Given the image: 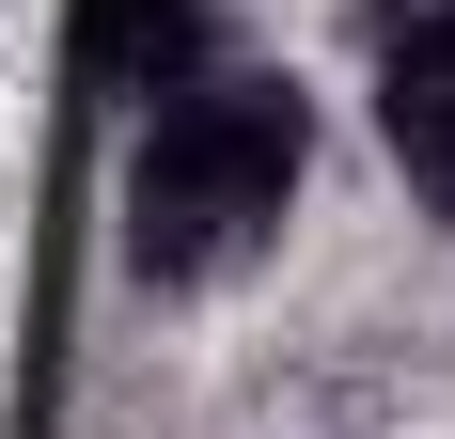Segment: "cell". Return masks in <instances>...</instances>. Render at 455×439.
Listing matches in <instances>:
<instances>
[{
  "label": "cell",
  "mask_w": 455,
  "mask_h": 439,
  "mask_svg": "<svg viewBox=\"0 0 455 439\" xmlns=\"http://www.w3.org/2000/svg\"><path fill=\"white\" fill-rule=\"evenodd\" d=\"M315 94L283 63H173L126 126V267L157 299H220L299 235Z\"/></svg>",
  "instance_id": "cell-1"
},
{
  "label": "cell",
  "mask_w": 455,
  "mask_h": 439,
  "mask_svg": "<svg viewBox=\"0 0 455 439\" xmlns=\"http://www.w3.org/2000/svg\"><path fill=\"white\" fill-rule=\"evenodd\" d=\"M362 126L409 204L455 220V0H362Z\"/></svg>",
  "instance_id": "cell-2"
},
{
  "label": "cell",
  "mask_w": 455,
  "mask_h": 439,
  "mask_svg": "<svg viewBox=\"0 0 455 439\" xmlns=\"http://www.w3.org/2000/svg\"><path fill=\"white\" fill-rule=\"evenodd\" d=\"M79 32H94V63H110L126 94H157L173 63H204V0H94Z\"/></svg>",
  "instance_id": "cell-3"
}]
</instances>
